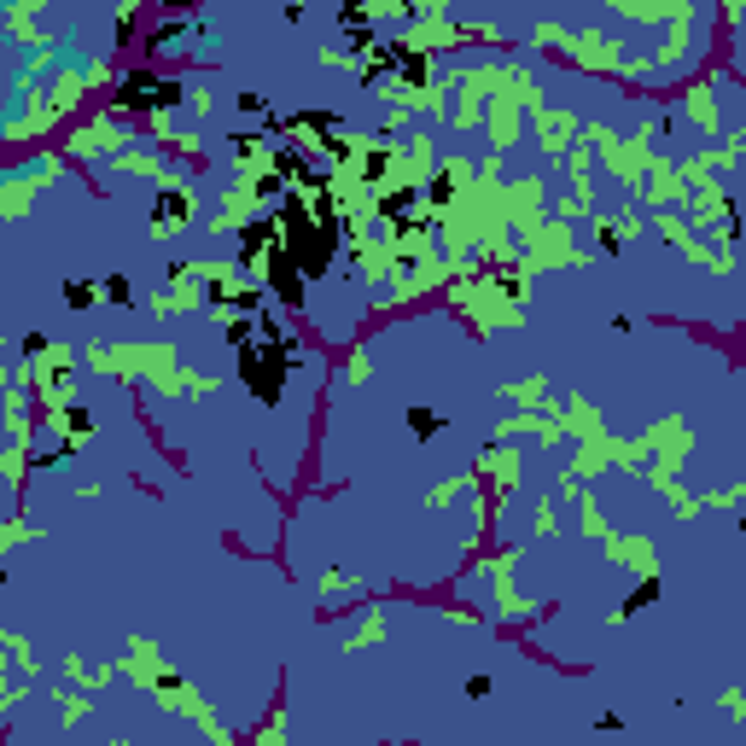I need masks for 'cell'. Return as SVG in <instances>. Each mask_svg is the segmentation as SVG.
Returning a JSON list of instances; mask_svg holds the SVG:
<instances>
[{"label":"cell","mask_w":746,"mask_h":746,"mask_svg":"<svg viewBox=\"0 0 746 746\" xmlns=\"http://www.w3.org/2000/svg\"><path fill=\"white\" fill-rule=\"evenodd\" d=\"M105 297H112L117 310H128V304H135V292H128V281H123V274H112V281H105Z\"/></svg>","instance_id":"6"},{"label":"cell","mask_w":746,"mask_h":746,"mask_svg":"<svg viewBox=\"0 0 746 746\" xmlns=\"http://www.w3.org/2000/svg\"><path fill=\"white\" fill-rule=\"evenodd\" d=\"M292 227H297L292 245H304V234H315V227H304L297 216H292ZM327 251H333V240H315V245H310V257H304V268H321V263H327Z\"/></svg>","instance_id":"3"},{"label":"cell","mask_w":746,"mask_h":746,"mask_svg":"<svg viewBox=\"0 0 746 746\" xmlns=\"http://www.w3.org/2000/svg\"><path fill=\"white\" fill-rule=\"evenodd\" d=\"M65 304H71V310H88V304H94V286H88V281H71V286H65Z\"/></svg>","instance_id":"5"},{"label":"cell","mask_w":746,"mask_h":746,"mask_svg":"<svg viewBox=\"0 0 746 746\" xmlns=\"http://www.w3.org/2000/svg\"><path fill=\"white\" fill-rule=\"evenodd\" d=\"M409 432L414 437H437V414L432 409H409Z\"/></svg>","instance_id":"4"},{"label":"cell","mask_w":746,"mask_h":746,"mask_svg":"<svg viewBox=\"0 0 746 746\" xmlns=\"http://www.w3.org/2000/svg\"><path fill=\"white\" fill-rule=\"evenodd\" d=\"M175 94H181V88L158 82V76H128V82H123V105H128V112H158V105H175Z\"/></svg>","instance_id":"2"},{"label":"cell","mask_w":746,"mask_h":746,"mask_svg":"<svg viewBox=\"0 0 746 746\" xmlns=\"http://www.w3.org/2000/svg\"><path fill=\"white\" fill-rule=\"evenodd\" d=\"M181 211H187V204H181L175 193H164V198H158V216H164V222H169V216H181Z\"/></svg>","instance_id":"7"},{"label":"cell","mask_w":746,"mask_h":746,"mask_svg":"<svg viewBox=\"0 0 746 746\" xmlns=\"http://www.w3.org/2000/svg\"><path fill=\"white\" fill-rule=\"evenodd\" d=\"M286 362H292V350H286V344H274V338H268L263 350H245V385H251L257 403H274V396H281Z\"/></svg>","instance_id":"1"}]
</instances>
